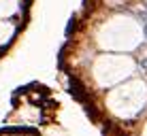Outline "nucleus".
<instances>
[{
    "mask_svg": "<svg viewBox=\"0 0 147 136\" xmlns=\"http://www.w3.org/2000/svg\"><path fill=\"white\" fill-rule=\"evenodd\" d=\"M141 68H143V70H147V58H143V60H141Z\"/></svg>",
    "mask_w": 147,
    "mask_h": 136,
    "instance_id": "1",
    "label": "nucleus"
},
{
    "mask_svg": "<svg viewBox=\"0 0 147 136\" xmlns=\"http://www.w3.org/2000/svg\"><path fill=\"white\" fill-rule=\"evenodd\" d=\"M145 38H147V26H145Z\"/></svg>",
    "mask_w": 147,
    "mask_h": 136,
    "instance_id": "2",
    "label": "nucleus"
}]
</instances>
